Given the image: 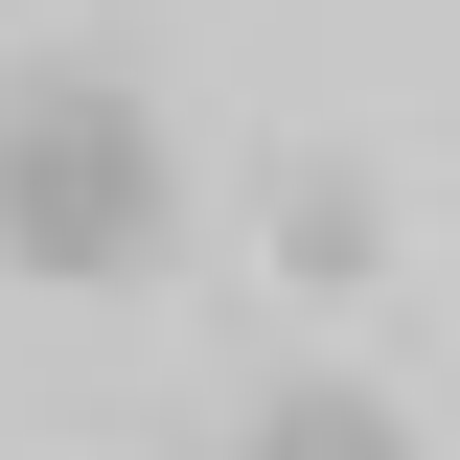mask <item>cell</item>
<instances>
[{"mask_svg":"<svg viewBox=\"0 0 460 460\" xmlns=\"http://www.w3.org/2000/svg\"><path fill=\"white\" fill-rule=\"evenodd\" d=\"M230 460H414V414H368V392H323V368H299V392L253 414Z\"/></svg>","mask_w":460,"mask_h":460,"instance_id":"2","label":"cell"},{"mask_svg":"<svg viewBox=\"0 0 460 460\" xmlns=\"http://www.w3.org/2000/svg\"><path fill=\"white\" fill-rule=\"evenodd\" d=\"M184 230V138H162V93L138 69H23L0 93V277H138Z\"/></svg>","mask_w":460,"mask_h":460,"instance_id":"1","label":"cell"}]
</instances>
